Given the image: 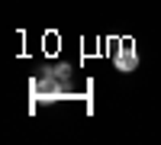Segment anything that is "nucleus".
<instances>
[{"instance_id": "nucleus-1", "label": "nucleus", "mask_w": 161, "mask_h": 145, "mask_svg": "<svg viewBox=\"0 0 161 145\" xmlns=\"http://www.w3.org/2000/svg\"><path fill=\"white\" fill-rule=\"evenodd\" d=\"M136 64H139V55H136V48H132V42H123V48L116 52V68L123 74H132Z\"/></svg>"}]
</instances>
